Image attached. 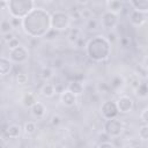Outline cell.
Returning a JSON list of instances; mask_svg holds the SVG:
<instances>
[{"instance_id":"obj_26","label":"cell","mask_w":148,"mask_h":148,"mask_svg":"<svg viewBox=\"0 0 148 148\" xmlns=\"http://www.w3.org/2000/svg\"><path fill=\"white\" fill-rule=\"evenodd\" d=\"M139 136L143 141L148 139V125L147 124H142V126L139 128Z\"/></svg>"},{"instance_id":"obj_37","label":"cell","mask_w":148,"mask_h":148,"mask_svg":"<svg viewBox=\"0 0 148 148\" xmlns=\"http://www.w3.org/2000/svg\"><path fill=\"white\" fill-rule=\"evenodd\" d=\"M97 148H116V147L113 146V143H111L110 141H108V142H101Z\"/></svg>"},{"instance_id":"obj_24","label":"cell","mask_w":148,"mask_h":148,"mask_svg":"<svg viewBox=\"0 0 148 148\" xmlns=\"http://www.w3.org/2000/svg\"><path fill=\"white\" fill-rule=\"evenodd\" d=\"M53 76V71H52V68H50V67H43L42 68V71H40V77L43 79V80H50L51 77Z\"/></svg>"},{"instance_id":"obj_12","label":"cell","mask_w":148,"mask_h":148,"mask_svg":"<svg viewBox=\"0 0 148 148\" xmlns=\"http://www.w3.org/2000/svg\"><path fill=\"white\" fill-rule=\"evenodd\" d=\"M106 6V12H110L112 14L119 15L124 10V2L119 0H110L105 2Z\"/></svg>"},{"instance_id":"obj_20","label":"cell","mask_w":148,"mask_h":148,"mask_svg":"<svg viewBox=\"0 0 148 148\" xmlns=\"http://www.w3.org/2000/svg\"><path fill=\"white\" fill-rule=\"evenodd\" d=\"M40 92L44 97H52L56 94V87L53 83H45L40 88Z\"/></svg>"},{"instance_id":"obj_35","label":"cell","mask_w":148,"mask_h":148,"mask_svg":"<svg viewBox=\"0 0 148 148\" xmlns=\"http://www.w3.org/2000/svg\"><path fill=\"white\" fill-rule=\"evenodd\" d=\"M109 88H110V86H109L108 83H105V82H101V83H98V86H97V89H98L99 91H102V92H106V91L109 90Z\"/></svg>"},{"instance_id":"obj_31","label":"cell","mask_w":148,"mask_h":148,"mask_svg":"<svg viewBox=\"0 0 148 148\" xmlns=\"http://www.w3.org/2000/svg\"><path fill=\"white\" fill-rule=\"evenodd\" d=\"M97 25H98V22H97V20H95V18H89L88 20V22H87V28L89 29V30H95V29H97Z\"/></svg>"},{"instance_id":"obj_8","label":"cell","mask_w":148,"mask_h":148,"mask_svg":"<svg viewBox=\"0 0 148 148\" xmlns=\"http://www.w3.org/2000/svg\"><path fill=\"white\" fill-rule=\"evenodd\" d=\"M116 104H117V109H118L119 113H128L130 111H132V109L134 106L133 99L130 96H126V95L120 96L116 101Z\"/></svg>"},{"instance_id":"obj_15","label":"cell","mask_w":148,"mask_h":148,"mask_svg":"<svg viewBox=\"0 0 148 148\" xmlns=\"http://www.w3.org/2000/svg\"><path fill=\"white\" fill-rule=\"evenodd\" d=\"M12 68H13V62L9 60V58L0 57V75L1 76L8 75L12 72Z\"/></svg>"},{"instance_id":"obj_9","label":"cell","mask_w":148,"mask_h":148,"mask_svg":"<svg viewBox=\"0 0 148 148\" xmlns=\"http://www.w3.org/2000/svg\"><path fill=\"white\" fill-rule=\"evenodd\" d=\"M119 22V16L116 14H112L110 12H104L102 14L101 18V24L104 29H113Z\"/></svg>"},{"instance_id":"obj_21","label":"cell","mask_w":148,"mask_h":148,"mask_svg":"<svg viewBox=\"0 0 148 148\" xmlns=\"http://www.w3.org/2000/svg\"><path fill=\"white\" fill-rule=\"evenodd\" d=\"M134 90H135V95L139 98H142V99L147 98V96H148V88H147V83L145 81H142L138 86V88H135Z\"/></svg>"},{"instance_id":"obj_22","label":"cell","mask_w":148,"mask_h":148,"mask_svg":"<svg viewBox=\"0 0 148 148\" xmlns=\"http://www.w3.org/2000/svg\"><path fill=\"white\" fill-rule=\"evenodd\" d=\"M12 30H13V27H12L9 20H2L0 22V31H1L2 35H6L8 32H12Z\"/></svg>"},{"instance_id":"obj_30","label":"cell","mask_w":148,"mask_h":148,"mask_svg":"<svg viewBox=\"0 0 148 148\" xmlns=\"http://www.w3.org/2000/svg\"><path fill=\"white\" fill-rule=\"evenodd\" d=\"M7 45H8V49L9 50H14V49H16L17 46H20L21 44H20V39L18 38H13L12 40H9L8 43H7Z\"/></svg>"},{"instance_id":"obj_41","label":"cell","mask_w":148,"mask_h":148,"mask_svg":"<svg viewBox=\"0 0 148 148\" xmlns=\"http://www.w3.org/2000/svg\"><path fill=\"white\" fill-rule=\"evenodd\" d=\"M8 6V1H0V9H5Z\"/></svg>"},{"instance_id":"obj_3","label":"cell","mask_w":148,"mask_h":148,"mask_svg":"<svg viewBox=\"0 0 148 148\" xmlns=\"http://www.w3.org/2000/svg\"><path fill=\"white\" fill-rule=\"evenodd\" d=\"M35 8V1L32 0H9L7 9L12 17L23 18Z\"/></svg>"},{"instance_id":"obj_5","label":"cell","mask_w":148,"mask_h":148,"mask_svg":"<svg viewBox=\"0 0 148 148\" xmlns=\"http://www.w3.org/2000/svg\"><path fill=\"white\" fill-rule=\"evenodd\" d=\"M123 130H124L123 123L117 118L106 119L104 124V133H106L110 138H118L123 133Z\"/></svg>"},{"instance_id":"obj_27","label":"cell","mask_w":148,"mask_h":148,"mask_svg":"<svg viewBox=\"0 0 148 148\" xmlns=\"http://www.w3.org/2000/svg\"><path fill=\"white\" fill-rule=\"evenodd\" d=\"M16 82L20 84V86H24L27 82H28V75L25 73H18L16 75Z\"/></svg>"},{"instance_id":"obj_16","label":"cell","mask_w":148,"mask_h":148,"mask_svg":"<svg viewBox=\"0 0 148 148\" xmlns=\"http://www.w3.org/2000/svg\"><path fill=\"white\" fill-rule=\"evenodd\" d=\"M30 111H31V114L35 117V118H42L44 117L45 114V111H46V108L43 103L40 102H36L31 108H30Z\"/></svg>"},{"instance_id":"obj_33","label":"cell","mask_w":148,"mask_h":148,"mask_svg":"<svg viewBox=\"0 0 148 148\" xmlns=\"http://www.w3.org/2000/svg\"><path fill=\"white\" fill-rule=\"evenodd\" d=\"M80 14H81V17L83 18H91V12L87 8H83V9H80Z\"/></svg>"},{"instance_id":"obj_29","label":"cell","mask_w":148,"mask_h":148,"mask_svg":"<svg viewBox=\"0 0 148 148\" xmlns=\"http://www.w3.org/2000/svg\"><path fill=\"white\" fill-rule=\"evenodd\" d=\"M123 86V79L120 76H114L112 79V82H111V87L114 88V89H118Z\"/></svg>"},{"instance_id":"obj_42","label":"cell","mask_w":148,"mask_h":148,"mask_svg":"<svg viewBox=\"0 0 148 148\" xmlns=\"http://www.w3.org/2000/svg\"><path fill=\"white\" fill-rule=\"evenodd\" d=\"M54 148H65V147H64L62 145H57V146H56Z\"/></svg>"},{"instance_id":"obj_7","label":"cell","mask_w":148,"mask_h":148,"mask_svg":"<svg viewBox=\"0 0 148 148\" xmlns=\"http://www.w3.org/2000/svg\"><path fill=\"white\" fill-rule=\"evenodd\" d=\"M101 112H102V116L105 119L117 118V116L119 114V111L117 109L116 101H105L101 105Z\"/></svg>"},{"instance_id":"obj_39","label":"cell","mask_w":148,"mask_h":148,"mask_svg":"<svg viewBox=\"0 0 148 148\" xmlns=\"http://www.w3.org/2000/svg\"><path fill=\"white\" fill-rule=\"evenodd\" d=\"M110 136L106 134V133H104L103 132V134H99V140H101V142H108V141H110Z\"/></svg>"},{"instance_id":"obj_40","label":"cell","mask_w":148,"mask_h":148,"mask_svg":"<svg viewBox=\"0 0 148 148\" xmlns=\"http://www.w3.org/2000/svg\"><path fill=\"white\" fill-rule=\"evenodd\" d=\"M13 38H15L13 31H12V32H8V34H6V35H3V39H5V42H7V43H8L9 40H12Z\"/></svg>"},{"instance_id":"obj_11","label":"cell","mask_w":148,"mask_h":148,"mask_svg":"<svg viewBox=\"0 0 148 148\" xmlns=\"http://www.w3.org/2000/svg\"><path fill=\"white\" fill-rule=\"evenodd\" d=\"M130 21L133 25L135 27H141L142 24L146 23L147 21V14L145 13H140V12H136V10H133L131 12L130 14Z\"/></svg>"},{"instance_id":"obj_32","label":"cell","mask_w":148,"mask_h":148,"mask_svg":"<svg viewBox=\"0 0 148 148\" xmlns=\"http://www.w3.org/2000/svg\"><path fill=\"white\" fill-rule=\"evenodd\" d=\"M9 22H10L13 28H17L18 25H22V18H17V17H12L10 16Z\"/></svg>"},{"instance_id":"obj_38","label":"cell","mask_w":148,"mask_h":148,"mask_svg":"<svg viewBox=\"0 0 148 148\" xmlns=\"http://www.w3.org/2000/svg\"><path fill=\"white\" fill-rule=\"evenodd\" d=\"M130 43H131V40H130L127 37H121V38H120V44H121V46L126 47V46L130 45Z\"/></svg>"},{"instance_id":"obj_13","label":"cell","mask_w":148,"mask_h":148,"mask_svg":"<svg viewBox=\"0 0 148 148\" xmlns=\"http://www.w3.org/2000/svg\"><path fill=\"white\" fill-rule=\"evenodd\" d=\"M128 3L133 8V10L145 14L148 13V0H131Z\"/></svg>"},{"instance_id":"obj_17","label":"cell","mask_w":148,"mask_h":148,"mask_svg":"<svg viewBox=\"0 0 148 148\" xmlns=\"http://www.w3.org/2000/svg\"><path fill=\"white\" fill-rule=\"evenodd\" d=\"M36 102H37V98L32 92H24L21 97V103L25 108H31Z\"/></svg>"},{"instance_id":"obj_10","label":"cell","mask_w":148,"mask_h":148,"mask_svg":"<svg viewBox=\"0 0 148 148\" xmlns=\"http://www.w3.org/2000/svg\"><path fill=\"white\" fill-rule=\"evenodd\" d=\"M60 101H61V103H62L65 106L72 108V106H74V105L76 104V102H77V96H75L74 94H72V92L68 91L67 89H65V90H62L61 94H60Z\"/></svg>"},{"instance_id":"obj_1","label":"cell","mask_w":148,"mask_h":148,"mask_svg":"<svg viewBox=\"0 0 148 148\" xmlns=\"http://www.w3.org/2000/svg\"><path fill=\"white\" fill-rule=\"evenodd\" d=\"M22 27L31 37H44L51 29V15L43 8H34L22 18Z\"/></svg>"},{"instance_id":"obj_6","label":"cell","mask_w":148,"mask_h":148,"mask_svg":"<svg viewBox=\"0 0 148 148\" xmlns=\"http://www.w3.org/2000/svg\"><path fill=\"white\" fill-rule=\"evenodd\" d=\"M28 58H29V51L23 45H20L16 49L9 51V60L12 62L22 64V62H25Z\"/></svg>"},{"instance_id":"obj_19","label":"cell","mask_w":148,"mask_h":148,"mask_svg":"<svg viewBox=\"0 0 148 148\" xmlns=\"http://www.w3.org/2000/svg\"><path fill=\"white\" fill-rule=\"evenodd\" d=\"M80 35H81V29H80V28H77V27L72 28V29L69 30V32H68L67 39H68V42H69V43L75 44V43L81 38V37H80Z\"/></svg>"},{"instance_id":"obj_23","label":"cell","mask_w":148,"mask_h":148,"mask_svg":"<svg viewBox=\"0 0 148 148\" xmlns=\"http://www.w3.org/2000/svg\"><path fill=\"white\" fill-rule=\"evenodd\" d=\"M37 130V126H36V123L35 121H27L24 124V127H23V131L25 132V134H34Z\"/></svg>"},{"instance_id":"obj_28","label":"cell","mask_w":148,"mask_h":148,"mask_svg":"<svg viewBox=\"0 0 148 148\" xmlns=\"http://www.w3.org/2000/svg\"><path fill=\"white\" fill-rule=\"evenodd\" d=\"M61 120H62V118L59 114H52V117L50 119V123H51V125L53 127H58L61 124Z\"/></svg>"},{"instance_id":"obj_34","label":"cell","mask_w":148,"mask_h":148,"mask_svg":"<svg viewBox=\"0 0 148 148\" xmlns=\"http://www.w3.org/2000/svg\"><path fill=\"white\" fill-rule=\"evenodd\" d=\"M106 39H108V42L110 43V44H113L116 40H117V35L113 32V31H110L109 34H108V37H105Z\"/></svg>"},{"instance_id":"obj_18","label":"cell","mask_w":148,"mask_h":148,"mask_svg":"<svg viewBox=\"0 0 148 148\" xmlns=\"http://www.w3.org/2000/svg\"><path fill=\"white\" fill-rule=\"evenodd\" d=\"M67 90L74 94L75 96H79L83 92V84L80 81H71L67 86Z\"/></svg>"},{"instance_id":"obj_25","label":"cell","mask_w":148,"mask_h":148,"mask_svg":"<svg viewBox=\"0 0 148 148\" xmlns=\"http://www.w3.org/2000/svg\"><path fill=\"white\" fill-rule=\"evenodd\" d=\"M128 83H130V86H131L133 89H135V88H138V86L141 83V80H140V77H139L138 75L133 74V75L130 76V79H128Z\"/></svg>"},{"instance_id":"obj_14","label":"cell","mask_w":148,"mask_h":148,"mask_svg":"<svg viewBox=\"0 0 148 148\" xmlns=\"http://www.w3.org/2000/svg\"><path fill=\"white\" fill-rule=\"evenodd\" d=\"M21 132H22V128L17 124H10L5 130V134L7 135V138H10V139L18 138L21 135Z\"/></svg>"},{"instance_id":"obj_2","label":"cell","mask_w":148,"mask_h":148,"mask_svg":"<svg viewBox=\"0 0 148 148\" xmlns=\"http://www.w3.org/2000/svg\"><path fill=\"white\" fill-rule=\"evenodd\" d=\"M86 46H87V53L89 58L95 61H103L108 59L110 54L111 44L108 42V39L104 36L94 37L88 42Z\"/></svg>"},{"instance_id":"obj_4","label":"cell","mask_w":148,"mask_h":148,"mask_svg":"<svg viewBox=\"0 0 148 148\" xmlns=\"http://www.w3.org/2000/svg\"><path fill=\"white\" fill-rule=\"evenodd\" d=\"M69 14L65 12H54L51 15V29L56 31H62L69 28L71 25Z\"/></svg>"},{"instance_id":"obj_36","label":"cell","mask_w":148,"mask_h":148,"mask_svg":"<svg viewBox=\"0 0 148 148\" xmlns=\"http://www.w3.org/2000/svg\"><path fill=\"white\" fill-rule=\"evenodd\" d=\"M147 113H148V109L145 108V109L141 111V114H140V119H141L142 124H147V120H148V118H147Z\"/></svg>"}]
</instances>
